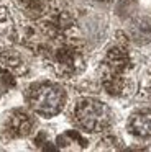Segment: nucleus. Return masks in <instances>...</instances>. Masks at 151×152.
I'll return each instance as SVG.
<instances>
[{
	"label": "nucleus",
	"mask_w": 151,
	"mask_h": 152,
	"mask_svg": "<svg viewBox=\"0 0 151 152\" xmlns=\"http://www.w3.org/2000/svg\"><path fill=\"white\" fill-rule=\"evenodd\" d=\"M26 102L36 115L51 118L62 111L66 105V92L54 82L33 83L26 90Z\"/></svg>",
	"instance_id": "nucleus-1"
},
{
	"label": "nucleus",
	"mask_w": 151,
	"mask_h": 152,
	"mask_svg": "<svg viewBox=\"0 0 151 152\" xmlns=\"http://www.w3.org/2000/svg\"><path fill=\"white\" fill-rule=\"evenodd\" d=\"M74 123L87 132H102L110 128L113 115L104 102L97 98H81L76 102L72 110Z\"/></svg>",
	"instance_id": "nucleus-2"
},
{
	"label": "nucleus",
	"mask_w": 151,
	"mask_h": 152,
	"mask_svg": "<svg viewBox=\"0 0 151 152\" xmlns=\"http://www.w3.org/2000/svg\"><path fill=\"white\" fill-rule=\"evenodd\" d=\"M51 64L59 77L72 79L85 69L84 49L76 43H62L51 53Z\"/></svg>",
	"instance_id": "nucleus-3"
},
{
	"label": "nucleus",
	"mask_w": 151,
	"mask_h": 152,
	"mask_svg": "<svg viewBox=\"0 0 151 152\" xmlns=\"http://www.w3.org/2000/svg\"><path fill=\"white\" fill-rule=\"evenodd\" d=\"M35 118L25 110H15L8 113L3 123V129L10 137H26L35 129Z\"/></svg>",
	"instance_id": "nucleus-4"
},
{
	"label": "nucleus",
	"mask_w": 151,
	"mask_h": 152,
	"mask_svg": "<svg viewBox=\"0 0 151 152\" xmlns=\"http://www.w3.org/2000/svg\"><path fill=\"white\" fill-rule=\"evenodd\" d=\"M131 56L123 46H113L107 51L102 64V70L113 74H127L131 69Z\"/></svg>",
	"instance_id": "nucleus-5"
},
{
	"label": "nucleus",
	"mask_w": 151,
	"mask_h": 152,
	"mask_svg": "<svg viewBox=\"0 0 151 152\" xmlns=\"http://www.w3.org/2000/svg\"><path fill=\"white\" fill-rule=\"evenodd\" d=\"M128 131L141 139L151 137V108L135 111L128 119Z\"/></svg>",
	"instance_id": "nucleus-6"
},
{
	"label": "nucleus",
	"mask_w": 151,
	"mask_h": 152,
	"mask_svg": "<svg viewBox=\"0 0 151 152\" xmlns=\"http://www.w3.org/2000/svg\"><path fill=\"white\" fill-rule=\"evenodd\" d=\"M102 87L112 96H121L128 90L127 74H113L102 70Z\"/></svg>",
	"instance_id": "nucleus-7"
},
{
	"label": "nucleus",
	"mask_w": 151,
	"mask_h": 152,
	"mask_svg": "<svg viewBox=\"0 0 151 152\" xmlns=\"http://www.w3.org/2000/svg\"><path fill=\"white\" fill-rule=\"evenodd\" d=\"M130 38L136 44H146L151 41V18H136L130 25Z\"/></svg>",
	"instance_id": "nucleus-8"
},
{
	"label": "nucleus",
	"mask_w": 151,
	"mask_h": 152,
	"mask_svg": "<svg viewBox=\"0 0 151 152\" xmlns=\"http://www.w3.org/2000/svg\"><path fill=\"white\" fill-rule=\"evenodd\" d=\"M18 7L26 17L30 18H43L46 13H49L48 0H18Z\"/></svg>",
	"instance_id": "nucleus-9"
},
{
	"label": "nucleus",
	"mask_w": 151,
	"mask_h": 152,
	"mask_svg": "<svg viewBox=\"0 0 151 152\" xmlns=\"http://www.w3.org/2000/svg\"><path fill=\"white\" fill-rule=\"evenodd\" d=\"M0 64H2V67H5L10 72H13L15 75H21V74L26 72L25 61L21 59V56L16 51H7V53H3L2 59H0Z\"/></svg>",
	"instance_id": "nucleus-10"
},
{
	"label": "nucleus",
	"mask_w": 151,
	"mask_h": 152,
	"mask_svg": "<svg viewBox=\"0 0 151 152\" xmlns=\"http://www.w3.org/2000/svg\"><path fill=\"white\" fill-rule=\"evenodd\" d=\"M58 145L62 149H84L87 147V141L77 131H66L58 137Z\"/></svg>",
	"instance_id": "nucleus-11"
},
{
	"label": "nucleus",
	"mask_w": 151,
	"mask_h": 152,
	"mask_svg": "<svg viewBox=\"0 0 151 152\" xmlns=\"http://www.w3.org/2000/svg\"><path fill=\"white\" fill-rule=\"evenodd\" d=\"M15 74L10 72L8 69L0 66V95L2 93H8L10 90L15 88L16 85V79H15Z\"/></svg>",
	"instance_id": "nucleus-12"
}]
</instances>
